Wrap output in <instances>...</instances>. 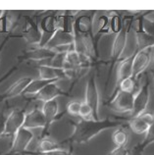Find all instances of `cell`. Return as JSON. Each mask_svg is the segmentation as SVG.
<instances>
[{
  "instance_id": "6da1fadb",
  "label": "cell",
  "mask_w": 154,
  "mask_h": 155,
  "mask_svg": "<svg viewBox=\"0 0 154 155\" xmlns=\"http://www.w3.org/2000/svg\"><path fill=\"white\" fill-rule=\"evenodd\" d=\"M122 123L110 119L103 120H80L74 125V132L71 140L76 143H87L101 132L116 127H121Z\"/></svg>"
},
{
  "instance_id": "7a4b0ae2",
  "label": "cell",
  "mask_w": 154,
  "mask_h": 155,
  "mask_svg": "<svg viewBox=\"0 0 154 155\" xmlns=\"http://www.w3.org/2000/svg\"><path fill=\"white\" fill-rule=\"evenodd\" d=\"M131 24L132 21H125L124 20L123 28L115 36L110 53V60L112 61V63L120 61L124 52L126 51V47H127L129 40V31H131Z\"/></svg>"
},
{
  "instance_id": "3957f363",
  "label": "cell",
  "mask_w": 154,
  "mask_h": 155,
  "mask_svg": "<svg viewBox=\"0 0 154 155\" xmlns=\"http://www.w3.org/2000/svg\"><path fill=\"white\" fill-rule=\"evenodd\" d=\"M133 101H135V93L117 91L114 97L109 101L108 106L114 112L129 114L133 108Z\"/></svg>"
},
{
  "instance_id": "277c9868",
  "label": "cell",
  "mask_w": 154,
  "mask_h": 155,
  "mask_svg": "<svg viewBox=\"0 0 154 155\" xmlns=\"http://www.w3.org/2000/svg\"><path fill=\"white\" fill-rule=\"evenodd\" d=\"M154 47L145 48V49L137 51L133 56V78L139 80L141 74L146 70L150 65L153 57Z\"/></svg>"
},
{
  "instance_id": "5b68a950",
  "label": "cell",
  "mask_w": 154,
  "mask_h": 155,
  "mask_svg": "<svg viewBox=\"0 0 154 155\" xmlns=\"http://www.w3.org/2000/svg\"><path fill=\"white\" fill-rule=\"evenodd\" d=\"M150 99V91H149V83L145 81L140 85L139 89L135 94V101H133V108L132 112L129 114V118L136 117L141 115L146 111V108Z\"/></svg>"
},
{
  "instance_id": "8992f818",
  "label": "cell",
  "mask_w": 154,
  "mask_h": 155,
  "mask_svg": "<svg viewBox=\"0 0 154 155\" xmlns=\"http://www.w3.org/2000/svg\"><path fill=\"white\" fill-rule=\"evenodd\" d=\"M84 101L90 106L93 110V117L95 120H99V103L100 97L95 80V75L90 76L86 85V99Z\"/></svg>"
},
{
  "instance_id": "52a82bcc",
  "label": "cell",
  "mask_w": 154,
  "mask_h": 155,
  "mask_svg": "<svg viewBox=\"0 0 154 155\" xmlns=\"http://www.w3.org/2000/svg\"><path fill=\"white\" fill-rule=\"evenodd\" d=\"M34 133L31 130L22 128L18 130V133L15 134L13 138V142H12V147L10 149L9 153L16 154V153H23L26 151L28 147L30 146L31 142L34 140Z\"/></svg>"
},
{
  "instance_id": "ba28073f",
  "label": "cell",
  "mask_w": 154,
  "mask_h": 155,
  "mask_svg": "<svg viewBox=\"0 0 154 155\" xmlns=\"http://www.w3.org/2000/svg\"><path fill=\"white\" fill-rule=\"evenodd\" d=\"M129 127L136 134H145L154 121V114L144 112L139 116L126 119Z\"/></svg>"
},
{
  "instance_id": "9c48e42d",
  "label": "cell",
  "mask_w": 154,
  "mask_h": 155,
  "mask_svg": "<svg viewBox=\"0 0 154 155\" xmlns=\"http://www.w3.org/2000/svg\"><path fill=\"white\" fill-rule=\"evenodd\" d=\"M25 119H26V113L23 110L20 109L13 110L6 118L4 136L15 137V134L18 133V130L24 127Z\"/></svg>"
},
{
  "instance_id": "30bf717a",
  "label": "cell",
  "mask_w": 154,
  "mask_h": 155,
  "mask_svg": "<svg viewBox=\"0 0 154 155\" xmlns=\"http://www.w3.org/2000/svg\"><path fill=\"white\" fill-rule=\"evenodd\" d=\"M111 32L110 30V17L109 15L103 13V12L95 11L93 14L92 20V35H106Z\"/></svg>"
},
{
  "instance_id": "8fae6325",
  "label": "cell",
  "mask_w": 154,
  "mask_h": 155,
  "mask_svg": "<svg viewBox=\"0 0 154 155\" xmlns=\"http://www.w3.org/2000/svg\"><path fill=\"white\" fill-rule=\"evenodd\" d=\"M23 38L26 39V41L30 44H38L41 41L42 32L40 31L39 27H38L31 20L26 21L23 26L22 30Z\"/></svg>"
},
{
  "instance_id": "7c38bea8",
  "label": "cell",
  "mask_w": 154,
  "mask_h": 155,
  "mask_svg": "<svg viewBox=\"0 0 154 155\" xmlns=\"http://www.w3.org/2000/svg\"><path fill=\"white\" fill-rule=\"evenodd\" d=\"M46 126H47V122L41 111V109H34L30 113L26 114V119L23 128L34 130V129H43Z\"/></svg>"
},
{
  "instance_id": "4fadbf2b",
  "label": "cell",
  "mask_w": 154,
  "mask_h": 155,
  "mask_svg": "<svg viewBox=\"0 0 154 155\" xmlns=\"http://www.w3.org/2000/svg\"><path fill=\"white\" fill-rule=\"evenodd\" d=\"M133 56L128 57V58L119 61L118 67L116 71V85L115 88L118 87V84L125 79L133 77Z\"/></svg>"
},
{
  "instance_id": "5bb4252c",
  "label": "cell",
  "mask_w": 154,
  "mask_h": 155,
  "mask_svg": "<svg viewBox=\"0 0 154 155\" xmlns=\"http://www.w3.org/2000/svg\"><path fill=\"white\" fill-rule=\"evenodd\" d=\"M74 32H67L62 30H57L56 32L51 38V39L47 42L45 45L48 49H53L54 47H57L60 45H65V44H72L74 43Z\"/></svg>"
},
{
  "instance_id": "9a60e30c",
  "label": "cell",
  "mask_w": 154,
  "mask_h": 155,
  "mask_svg": "<svg viewBox=\"0 0 154 155\" xmlns=\"http://www.w3.org/2000/svg\"><path fill=\"white\" fill-rule=\"evenodd\" d=\"M135 38L136 51L145 49V48L154 47V36L146 34L140 27V24L137 20V27L135 31Z\"/></svg>"
},
{
  "instance_id": "2e32d148",
  "label": "cell",
  "mask_w": 154,
  "mask_h": 155,
  "mask_svg": "<svg viewBox=\"0 0 154 155\" xmlns=\"http://www.w3.org/2000/svg\"><path fill=\"white\" fill-rule=\"evenodd\" d=\"M61 94H63V91H61V88L56 84V81H52V83H49L47 85H45V87L34 96L38 100L42 101L44 103V102H47V101L56 99Z\"/></svg>"
},
{
  "instance_id": "e0dca14e",
  "label": "cell",
  "mask_w": 154,
  "mask_h": 155,
  "mask_svg": "<svg viewBox=\"0 0 154 155\" xmlns=\"http://www.w3.org/2000/svg\"><path fill=\"white\" fill-rule=\"evenodd\" d=\"M32 79L30 77H24L16 81L15 83L11 85V87L7 89L5 93L2 95L3 98H13L22 93L25 92L27 87H29V84L31 83Z\"/></svg>"
},
{
  "instance_id": "ac0fdd59",
  "label": "cell",
  "mask_w": 154,
  "mask_h": 155,
  "mask_svg": "<svg viewBox=\"0 0 154 155\" xmlns=\"http://www.w3.org/2000/svg\"><path fill=\"white\" fill-rule=\"evenodd\" d=\"M80 38L84 44V52L86 55L90 58L91 62L97 60L98 52H97V45L95 42V38L92 35V32H87L86 35H80Z\"/></svg>"
},
{
  "instance_id": "d6986e66",
  "label": "cell",
  "mask_w": 154,
  "mask_h": 155,
  "mask_svg": "<svg viewBox=\"0 0 154 155\" xmlns=\"http://www.w3.org/2000/svg\"><path fill=\"white\" fill-rule=\"evenodd\" d=\"M39 79L49 81H57L60 79L66 78L63 69H55L47 65H41L38 68Z\"/></svg>"
},
{
  "instance_id": "ffe728a7",
  "label": "cell",
  "mask_w": 154,
  "mask_h": 155,
  "mask_svg": "<svg viewBox=\"0 0 154 155\" xmlns=\"http://www.w3.org/2000/svg\"><path fill=\"white\" fill-rule=\"evenodd\" d=\"M54 55H55V53L52 50L48 49L46 47H39L38 46V48H34V49L28 51L27 54L25 55V58L42 62V61L51 59Z\"/></svg>"
},
{
  "instance_id": "44dd1931",
  "label": "cell",
  "mask_w": 154,
  "mask_h": 155,
  "mask_svg": "<svg viewBox=\"0 0 154 155\" xmlns=\"http://www.w3.org/2000/svg\"><path fill=\"white\" fill-rule=\"evenodd\" d=\"M94 14V13H93ZM93 14L90 15H82L76 20L74 23V30L79 32L80 35H86L87 32H92V20Z\"/></svg>"
},
{
  "instance_id": "7402d4cb",
  "label": "cell",
  "mask_w": 154,
  "mask_h": 155,
  "mask_svg": "<svg viewBox=\"0 0 154 155\" xmlns=\"http://www.w3.org/2000/svg\"><path fill=\"white\" fill-rule=\"evenodd\" d=\"M41 111L46 119L47 125L52 123L55 120V118L57 117L59 111V104L57 99H53L47 101V102H44L41 107Z\"/></svg>"
},
{
  "instance_id": "603a6c76",
  "label": "cell",
  "mask_w": 154,
  "mask_h": 155,
  "mask_svg": "<svg viewBox=\"0 0 154 155\" xmlns=\"http://www.w3.org/2000/svg\"><path fill=\"white\" fill-rule=\"evenodd\" d=\"M38 152L41 154H45V153H51V152H55L57 150H61L63 147L60 144H58L57 142L54 141L51 138H42L41 140L39 141L38 143Z\"/></svg>"
},
{
  "instance_id": "cb8c5ba5",
  "label": "cell",
  "mask_w": 154,
  "mask_h": 155,
  "mask_svg": "<svg viewBox=\"0 0 154 155\" xmlns=\"http://www.w3.org/2000/svg\"><path fill=\"white\" fill-rule=\"evenodd\" d=\"M83 66V61L80 58V55L76 50H72L66 54V60H65L63 70L67 69H74V68H80Z\"/></svg>"
},
{
  "instance_id": "d4e9b609",
  "label": "cell",
  "mask_w": 154,
  "mask_h": 155,
  "mask_svg": "<svg viewBox=\"0 0 154 155\" xmlns=\"http://www.w3.org/2000/svg\"><path fill=\"white\" fill-rule=\"evenodd\" d=\"M137 80H136L135 78H128V79H125L123 80L121 83L118 84V87L115 88V91L116 89L117 91H124V92H129V93H135L139 91V87H137Z\"/></svg>"
},
{
  "instance_id": "484cf974",
  "label": "cell",
  "mask_w": 154,
  "mask_h": 155,
  "mask_svg": "<svg viewBox=\"0 0 154 155\" xmlns=\"http://www.w3.org/2000/svg\"><path fill=\"white\" fill-rule=\"evenodd\" d=\"M112 141L116 146H126L129 141V134L123 128L116 129L112 134Z\"/></svg>"
},
{
  "instance_id": "4316f807",
  "label": "cell",
  "mask_w": 154,
  "mask_h": 155,
  "mask_svg": "<svg viewBox=\"0 0 154 155\" xmlns=\"http://www.w3.org/2000/svg\"><path fill=\"white\" fill-rule=\"evenodd\" d=\"M49 83H52V81H44V80H41V79L32 80L31 83L29 84V87H27V89H26L24 93H25V94H34V95H35V94H38V93Z\"/></svg>"
},
{
  "instance_id": "83f0119b",
  "label": "cell",
  "mask_w": 154,
  "mask_h": 155,
  "mask_svg": "<svg viewBox=\"0 0 154 155\" xmlns=\"http://www.w3.org/2000/svg\"><path fill=\"white\" fill-rule=\"evenodd\" d=\"M153 142H154V121H153V123L151 124L150 127H149L146 134H145L144 140L135 148V152L133 153L143 152V150L145 147H147L148 145H150L151 143H153Z\"/></svg>"
},
{
  "instance_id": "f1b7e54d",
  "label": "cell",
  "mask_w": 154,
  "mask_h": 155,
  "mask_svg": "<svg viewBox=\"0 0 154 155\" xmlns=\"http://www.w3.org/2000/svg\"><path fill=\"white\" fill-rule=\"evenodd\" d=\"M109 17H110V30L111 32H114V34H118L119 31L124 27V20L122 17L116 12H111L109 14Z\"/></svg>"
},
{
  "instance_id": "f546056e",
  "label": "cell",
  "mask_w": 154,
  "mask_h": 155,
  "mask_svg": "<svg viewBox=\"0 0 154 155\" xmlns=\"http://www.w3.org/2000/svg\"><path fill=\"white\" fill-rule=\"evenodd\" d=\"M80 117H82L84 120H95L93 117V110L86 101L82 102L80 110Z\"/></svg>"
},
{
  "instance_id": "4dcf8cb0",
  "label": "cell",
  "mask_w": 154,
  "mask_h": 155,
  "mask_svg": "<svg viewBox=\"0 0 154 155\" xmlns=\"http://www.w3.org/2000/svg\"><path fill=\"white\" fill-rule=\"evenodd\" d=\"M65 60H66V54H55L50 59L49 66L55 69H63Z\"/></svg>"
},
{
  "instance_id": "1f68e13d",
  "label": "cell",
  "mask_w": 154,
  "mask_h": 155,
  "mask_svg": "<svg viewBox=\"0 0 154 155\" xmlns=\"http://www.w3.org/2000/svg\"><path fill=\"white\" fill-rule=\"evenodd\" d=\"M82 102L77 100L70 101L67 104V112L70 114L71 116H80V110Z\"/></svg>"
},
{
  "instance_id": "d6a6232c",
  "label": "cell",
  "mask_w": 154,
  "mask_h": 155,
  "mask_svg": "<svg viewBox=\"0 0 154 155\" xmlns=\"http://www.w3.org/2000/svg\"><path fill=\"white\" fill-rule=\"evenodd\" d=\"M109 155H129V151L127 146H116Z\"/></svg>"
},
{
  "instance_id": "836d02e7",
  "label": "cell",
  "mask_w": 154,
  "mask_h": 155,
  "mask_svg": "<svg viewBox=\"0 0 154 155\" xmlns=\"http://www.w3.org/2000/svg\"><path fill=\"white\" fill-rule=\"evenodd\" d=\"M5 125H6V118L3 114H0V137L4 136L5 132Z\"/></svg>"
},
{
  "instance_id": "e575fe53",
  "label": "cell",
  "mask_w": 154,
  "mask_h": 155,
  "mask_svg": "<svg viewBox=\"0 0 154 155\" xmlns=\"http://www.w3.org/2000/svg\"><path fill=\"white\" fill-rule=\"evenodd\" d=\"M42 155H54L53 152H51V153H45V154H42Z\"/></svg>"
},
{
  "instance_id": "d590c367",
  "label": "cell",
  "mask_w": 154,
  "mask_h": 155,
  "mask_svg": "<svg viewBox=\"0 0 154 155\" xmlns=\"http://www.w3.org/2000/svg\"><path fill=\"white\" fill-rule=\"evenodd\" d=\"M133 155H143V154H141V152H137V153H133Z\"/></svg>"
},
{
  "instance_id": "8d00e7d4",
  "label": "cell",
  "mask_w": 154,
  "mask_h": 155,
  "mask_svg": "<svg viewBox=\"0 0 154 155\" xmlns=\"http://www.w3.org/2000/svg\"><path fill=\"white\" fill-rule=\"evenodd\" d=\"M153 70H154V57H153Z\"/></svg>"
},
{
  "instance_id": "74e56055",
  "label": "cell",
  "mask_w": 154,
  "mask_h": 155,
  "mask_svg": "<svg viewBox=\"0 0 154 155\" xmlns=\"http://www.w3.org/2000/svg\"><path fill=\"white\" fill-rule=\"evenodd\" d=\"M3 81V80H0V83H1V81Z\"/></svg>"
},
{
  "instance_id": "f35d334b",
  "label": "cell",
  "mask_w": 154,
  "mask_h": 155,
  "mask_svg": "<svg viewBox=\"0 0 154 155\" xmlns=\"http://www.w3.org/2000/svg\"><path fill=\"white\" fill-rule=\"evenodd\" d=\"M153 80H154V74H153Z\"/></svg>"
}]
</instances>
